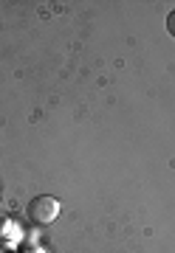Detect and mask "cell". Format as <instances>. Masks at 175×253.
<instances>
[{
    "label": "cell",
    "mask_w": 175,
    "mask_h": 253,
    "mask_svg": "<svg viewBox=\"0 0 175 253\" xmlns=\"http://www.w3.org/2000/svg\"><path fill=\"white\" fill-rule=\"evenodd\" d=\"M28 219L34 225H51L57 217H59V200L57 197H48V194H40L28 203Z\"/></svg>",
    "instance_id": "cell-1"
},
{
    "label": "cell",
    "mask_w": 175,
    "mask_h": 253,
    "mask_svg": "<svg viewBox=\"0 0 175 253\" xmlns=\"http://www.w3.org/2000/svg\"><path fill=\"white\" fill-rule=\"evenodd\" d=\"M167 31H170V37H175V11L167 14Z\"/></svg>",
    "instance_id": "cell-2"
}]
</instances>
